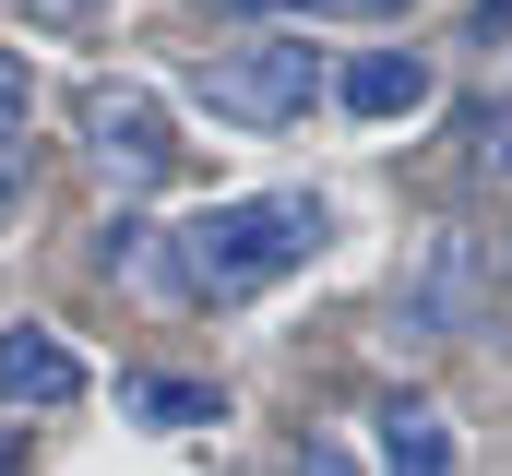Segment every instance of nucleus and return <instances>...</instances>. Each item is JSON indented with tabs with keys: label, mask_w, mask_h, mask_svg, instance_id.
Returning <instances> with one entry per match:
<instances>
[{
	"label": "nucleus",
	"mask_w": 512,
	"mask_h": 476,
	"mask_svg": "<svg viewBox=\"0 0 512 476\" xmlns=\"http://www.w3.org/2000/svg\"><path fill=\"white\" fill-rule=\"evenodd\" d=\"M322 238H334L322 191H239V203H203L155 238V286L179 310H239L262 286H286L298 262H322Z\"/></svg>",
	"instance_id": "1"
},
{
	"label": "nucleus",
	"mask_w": 512,
	"mask_h": 476,
	"mask_svg": "<svg viewBox=\"0 0 512 476\" xmlns=\"http://www.w3.org/2000/svg\"><path fill=\"white\" fill-rule=\"evenodd\" d=\"M191 96L215 119H239V131H286V119H310V96H322V60H310V36H239V48H215L191 72Z\"/></svg>",
	"instance_id": "2"
},
{
	"label": "nucleus",
	"mask_w": 512,
	"mask_h": 476,
	"mask_svg": "<svg viewBox=\"0 0 512 476\" xmlns=\"http://www.w3.org/2000/svg\"><path fill=\"white\" fill-rule=\"evenodd\" d=\"M84 143H96V167H108L120 191H155V179L179 167V143H167V108H155L143 84H96V96H84Z\"/></svg>",
	"instance_id": "3"
},
{
	"label": "nucleus",
	"mask_w": 512,
	"mask_h": 476,
	"mask_svg": "<svg viewBox=\"0 0 512 476\" xmlns=\"http://www.w3.org/2000/svg\"><path fill=\"white\" fill-rule=\"evenodd\" d=\"M465 298H477V250L453 227L417 238V274L393 286V346H441V334H465Z\"/></svg>",
	"instance_id": "4"
},
{
	"label": "nucleus",
	"mask_w": 512,
	"mask_h": 476,
	"mask_svg": "<svg viewBox=\"0 0 512 476\" xmlns=\"http://www.w3.org/2000/svg\"><path fill=\"white\" fill-rule=\"evenodd\" d=\"M0 405H36V417L84 405V357L60 346L48 322H0Z\"/></svg>",
	"instance_id": "5"
},
{
	"label": "nucleus",
	"mask_w": 512,
	"mask_h": 476,
	"mask_svg": "<svg viewBox=\"0 0 512 476\" xmlns=\"http://www.w3.org/2000/svg\"><path fill=\"white\" fill-rule=\"evenodd\" d=\"M429 96H441V72H429L417 48H358V60H346V108L358 119H417Z\"/></svg>",
	"instance_id": "6"
},
{
	"label": "nucleus",
	"mask_w": 512,
	"mask_h": 476,
	"mask_svg": "<svg viewBox=\"0 0 512 476\" xmlns=\"http://www.w3.org/2000/svg\"><path fill=\"white\" fill-rule=\"evenodd\" d=\"M382 476H453V417L441 405H382Z\"/></svg>",
	"instance_id": "7"
},
{
	"label": "nucleus",
	"mask_w": 512,
	"mask_h": 476,
	"mask_svg": "<svg viewBox=\"0 0 512 476\" xmlns=\"http://www.w3.org/2000/svg\"><path fill=\"white\" fill-rule=\"evenodd\" d=\"M120 417H143V429H227V393L215 381H120Z\"/></svg>",
	"instance_id": "8"
},
{
	"label": "nucleus",
	"mask_w": 512,
	"mask_h": 476,
	"mask_svg": "<svg viewBox=\"0 0 512 476\" xmlns=\"http://www.w3.org/2000/svg\"><path fill=\"white\" fill-rule=\"evenodd\" d=\"M24 119H36V72H24V48H0V215H12V203H24V179H36Z\"/></svg>",
	"instance_id": "9"
},
{
	"label": "nucleus",
	"mask_w": 512,
	"mask_h": 476,
	"mask_svg": "<svg viewBox=\"0 0 512 476\" xmlns=\"http://www.w3.org/2000/svg\"><path fill=\"white\" fill-rule=\"evenodd\" d=\"M298 476H358V453H346V441H310V453H298Z\"/></svg>",
	"instance_id": "10"
},
{
	"label": "nucleus",
	"mask_w": 512,
	"mask_h": 476,
	"mask_svg": "<svg viewBox=\"0 0 512 476\" xmlns=\"http://www.w3.org/2000/svg\"><path fill=\"white\" fill-rule=\"evenodd\" d=\"M36 24H96V0H36Z\"/></svg>",
	"instance_id": "11"
},
{
	"label": "nucleus",
	"mask_w": 512,
	"mask_h": 476,
	"mask_svg": "<svg viewBox=\"0 0 512 476\" xmlns=\"http://www.w3.org/2000/svg\"><path fill=\"white\" fill-rule=\"evenodd\" d=\"M322 12H358V24H393L405 0H322Z\"/></svg>",
	"instance_id": "12"
},
{
	"label": "nucleus",
	"mask_w": 512,
	"mask_h": 476,
	"mask_svg": "<svg viewBox=\"0 0 512 476\" xmlns=\"http://www.w3.org/2000/svg\"><path fill=\"white\" fill-rule=\"evenodd\" d=\"M477 36H489V48H512V0H489V12H477Z\"/></svg>",
	"instance_id": "13"
}]
</instances>
